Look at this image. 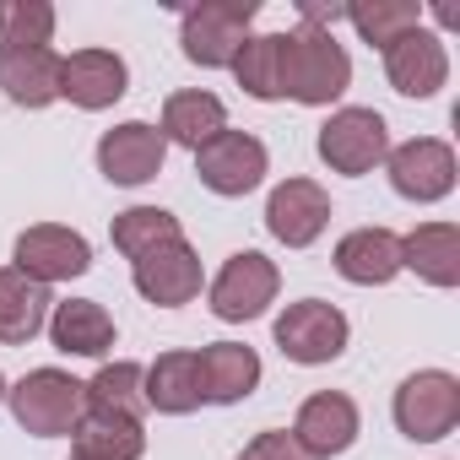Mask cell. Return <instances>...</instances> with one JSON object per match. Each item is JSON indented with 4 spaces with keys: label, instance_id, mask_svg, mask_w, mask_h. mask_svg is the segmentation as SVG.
<instances>
[{
    "label": "cell",
    "instance_id": "cell-1",
    "mask_svg": "<svg viewBox=\"0 0 460 460\" xmlns=\"http://www.w3.org/2000/svg\"><path fill=\"white\" fill-rule=\"evenodd\" d=\"M347 82H352V60L336 44V33L304 28V22L282 33V98L304 109H325L347 93Z\"/></svg>",
    "mask_w": 460,
    "mask_h": 460
},
{
    "label": "cell",
    "instance_id": "cell-2",
    "mask_svg": "<svg viewBox=\"0 0 460 460\" xmlns=\"http://www.w3.org/2000/svg\"><path fill=\"white\" fill-rule=\"evenodd\" d=\"M6 401H12L17 428L33 433V438H60V433L71 438V428H76L82 411H87L82 379H71L66 368H33V374H22V379L6 390Z\"/></svg>",
    "mask_w": 460,
    "mask_h": 460
},
{
    "label": "cell",
    "instance_id": "cell-3",
    "mask_svg": "<svg viewBox=\"0 0 460 460\" xmlns=\"http://www.w3.org/2000/svg\"><path fill=\"white\" fill-rule=\"evenodd\" d=\"M255 12H261L255 0H200V6H190L184 22H179L184 60H190V66H206V71L234 66V55H239L244 39H250Z\"/></svg>",
    "mask_w": 460,
    "mask_h": 460
},
{
    "label": "cell",
    "instance_id": "cell-4",
    "mask_svg": "<svg viewBox=\"0 0 460 460\" xmlns=\"http://www.w3.org/2000/svg\"><path fill=\"white\" fill-rule=\"evenodd\" d=\"M395 428L411 444H438L460 428V379L444 368H422L395 390Z\"/></svg>",
    "mask_w": 460,
    "mask_h": 460
},
{
    "label": "cell",
    "instance_id": "cell-5",
    "mask_svg": "<svg viewBox=\"0 0 460 460\" xmlns=\"http://www.w3.org/2000/svg\"><path fill=\"white\" fill-rule=\"evenodd\" d=\"M347 314L325 298H298L277 314V347L288 363H304V368H320V363H336L347 352Z\"/></svg>",
    "mask_w": 460,
    "mask_h": 460
},
{
    "label": "cell",
    "instance_id": "cell-6",
    "mask_svg": "<svg viewBox=\"0 0 460 460\" xmlns=\"http://www.w3.org/2000/svg\"><path fill=\"white\" fill-rule=\"evenodd\" d=\"M277 288H282V271L261 250H239V255H227L222 271L211 277V314L227 320V325L261 320L277 304Z\"/></svg>",
    "mask_w": 460,
    "mask_h": 460
},
{
    "label": "cell",
    "instance_id": "cell-7",
    "mask_svg": "<svg viewBox=\"0 0 460 460\" xmlns=\"http://www.w3.org/2000/svg\"><path fill=\"white\" fill-rule=\"evenodd\" d=\"M390 157V125L385 114L374 109H336L325 125H320V163L331 173H374L379 163Z\"/></svg>",
    "mask_w": 460,
    "mask_h": 460
},
{
    "label": "cell",
    "instance_id": "cell-8",
    "mask_svg": "<svg viewBox=\"0 0 460 460\" xmlns=\"http://www.w3.org/2000/svg\"><path fill=\"white\" fill-rule=\"evenodd\" d=\"M271 168V152L266 141H255L250 130H217L206 146H195V173L211 195H227V200H239L250 190H261Z\"/></svg>",
    "mask_w": 460,
    "mask_h": 460
},
{
    "label": "cell",
    "instance_id": "cell-9",
    "mask_svg": "<svg viewBox=\"0 0 460 460\" xmlns=\"http://www.w3.org/2000/svg\"><path fill=\"white\" fill-rule=\"evenodd\" d=\"M12 266L44 288L55 282H71V277H87L93 271V244L76 234V227H60V222H39L17 239L12 250Z\"/></svg>",
    "mask_w": 460,
    "mask_h": 460
},
{
    "label": "cell",
    "instance_id": "cell-10",
    "mask_svg": "<svg viewBox=\"0 0 460 460\" xmlns=\"http://www.w3.org/2000/svg\"><path fill=\"white\" fill-rule=\"evenodd\" d=\"M385 168H390L395 195L417 200V206H433L455 190V146L438 141V136H411V141L390 146Z\"/></svg>",
    "mask_w": 460,
    "mask_h": 460
},
{
    "label": "cell",
    "instance_id": "cell-11",
    "mask_svg": "<svg viewBox=\"0 0 460 460\" xmlns=\"http://www.w3.org/2000/svg\"><path fill=\"white\" fill-rule=\"evenodd\" d=\"M163 163H168V141H163V130L146 125V119H125V125H114V130L98 136V173H103L109 184L136 190V184L157 179Z\"/></svg>",
    "mask_w": 460,
    "mask_h": 460
},
{
    "label": "cell",
    "instance_id": "cell-12",
    "mask_svg": "<svg viewBox=\"0 0 460 460\" xmlns=\"http://www.w3.org/2000/svg\"><path fill=\"white\" fill-rule=\"evenodd\" d=\"M266 227H271L277 244L309 250L325 227H331V195H325L314 179H288V184H277L271 200H266Z\"/></svg>",
    "mask_w": 460,
    "mask_h": 460
},
{
    "label": "cell",
    "instance_id": "cell-13",
    "mask_svg": "<svg viewBox=\"0 0 460 460\" xmlns=\"http://www.w3.org/2000/svg\"><path fill=\"white\" fill-rule=\"evenodd\" d=\"M130 277H136V293L146 304L179 309V304H190L200 293V255L184 239H173V244H157L141 261H130Z\"/></svg>",
    "mask_w": 460,
    "mask_h": 460
},
{
    "label": "cell",
    "instance_id": "cell-14",
    "mask_svg": "<svg viewBox=\"0 0 460 460\" xmlns=\"http://www.w3.org/2000/svg\"><path fill=\"white\" fill-rule=\"evenodd\" d=\"M358 428H363V417H358L352 395H341V390H314V395L298 406V417H293V438H298L314 460L347 455V449L358 444Z\"/></svg>",
    "mask_w": 460,
    "mask_h": 460
},
{
    "label": "cell",
    "instance_id": "cell-15",
    "mask_svg": "<svg viewBox=\"0 0 460 460\" xmlns=\"http://www.w3.org/2000/svg\"><path fill=\"white\" fill-rule=\"evenodd\" d=\"M130 93V71L114 49H76L71 60H60V98L98 114V109H114L119 98Z\"/></svg>",
    "mask_w": 460,
    "mask_h": 460
},
{
    "label": "cell",
    "instance_id": "cell-16",
    "mask_svg": "<svg viewBox=\"0 0 460 460\" xmlns=\"http://www.w3.org/2000/svg\"><path fill=\"white\" fill-rule=\"evenodd\" d=\"M385 76L401 98H433L444 82H449V55H444V39L428 33V28H411L406 39H395L385 49Z\"/></svg>",
    "mask_w": 460,
    "mask_h": 460
},
{
    "label": "cell",
    "instance_id": "cell-17",
    "mask_svg": "<svg viewBox=\"0 0 460 460\" xmlns=\"http://www.w3.org/2000/svg\"><path fill=\"white\" fill-rule=\"evenodd\" d=\"M200 358V395L211 406H239L261 385V352L244 341H211L195 352Z\"/></svg>",
    "mask_w": 460,
    "mask_h": 460
},
{
    "label": "cell",
    "instance_id": "cell-18",
    "mask_svg": "<svg viewBox=\"0 0 460 460\" xmlns=\"http://www.w3.org/2000/svg\"><path fill=\"white\" fill-rule=\"evenodd\" d=\"M336 271L352 288H385L401 277V234L390 227H352L336 244Z\"/></svg>",
    "mask_w": 460,
    "mask_h": 460
},
{
    "label": "cell",
    "instance_id": "cell-19",
    "mask_svg": "<svg viewBox=\"0 0 460 460\" xmlns=\"http://www.w3.org/2000/svg\"><path fill=\"white\" fill-rule=\"evenodd\" d=\"M49 288L22 277L17 266H0V347H28L49 325Z\"/></svg>",
    "mask_w": 460,
    "mask_h": 460
},
{
    "label": "cell",
    "instance_id": "cell-20",
    "mask_svg": "<svg viewBox=\"0 0 460 460\" xmlns=\"http://www.w3.org/2000/svg\"><path fill=\"white\" fill-rule=\"evenodd\" d=\"M401 271H417L428 288H460V227L422 222L401 239Z\"/></svg>",
    "mask_w": 460,
    "mask_h": 460
},
{
    "label": "cell",
    "instance_id": "cell-21",
    "mask_svg": "<svg viewBox=\"0 0 460 460\" xmlns=\"http://www.w3.org/2000/svg\"><path fill=\"white\" fill-rule=\"evenodd\" d=\"M49 341L66 358H103L114 347V320L98 298H66L49 309Z\"/></svg>",
    "mask_w": 460,
    "mask_h": 460
},
{
    "label": "cell",
    "instance_id": "cell-22",
    "mask_svg": "<svg viewBox=\"0 0 460 460\" xmlns=\"http://www.w3.org/2000/svg\"><path fill=\"white\" fill-rule=\"evenodd\" d=\"M141 455H146V433L136 417L82 411V422L71 428V460H141Z\"/></svg>",
    "mask_w": 460,
    "mask_h": 460
},
{
    "label": "cell",
    "instance_id": "cell-23",
    "mask_svg": "<svg viewBox=\"0 0 460 460\" xmlns=\"http://www.w3.org/2000/svg\"><path fill=\"white\" fill-rule=\"evenodd\" d=\"M0 93H6L17 109H49L60 98V55L55 49L0 55Z\"/></svg>",
    "mask_w": 460,
    "mask_h": 460
},
{
    "label": "cell",
    "instance_id": "cell-24",
    "mask_svg": "<svg viewBox=\"0 0 460 460\" xmlns=\"http://www.w3.org/2000/svg\"><path fill=\"white\" fill-rule=\"evenodd\" d=\"M163 141L168 146H206L217 130H227V109H222V98L217 93H200V87H190V93H168V103H163Z\"/></svg>",
    "mask_w": 460,
    "mask_h": 460
},
{
    "label": "cell",
    "instance_id": "cell-25",
    "mask_svg": "<svg viewBox=\"0 0 460 460\" xmlns=\"http://www.w3.org/2000/svg\"><path fill=\"white\" fill-rule=\"evenodd\" d=\"M200 358L195 352H163L146 368V406H157L163 417H190L200 406Z\"/></svg>",
    "mask_w": 460,
    "mask_h": 460
},
{
    "label": "cell",
    "instance_id": "cell-26",
    "mask_svg": "<svg viewBox=\"0 0 460 460\" xmlns=\"http://www.w3.org/2000/svg\"><path fill=\"white\" fill-rule=\"evenodd\" d=\"M82 395H87V411H114V417H136L141 422V411H146V368L141 363H103L87 385H82Z\"/></svg>",
    "mask_w": 460,
    "mask_h": 460
},
{
    "label": "cell",
    "instance_id": "cell-27",
    "mask_svg": "<svg viewBox=\"0 0 460 460\" xmlns=\"http://www.w3.org/2000/svg\"><path fill=\"white\" fill-rule=\"evenodd\" d=\"M109 239H114V250H119V255L141 261L146 250L184 239V227H179V217H173V211H163V206H130V211H119V217H114Z\"/></svg>",
    "mask_w": 460,
    "mask_h": 460
},
{
    "label": "cell",
    "instance_id": "cell-28",
    "mask_svg": "<svg viewBox=\"0 0 460 460\" xmlns=\"http://www.w3.org/2000/svg\"><path fill=\"white\" fill-rule=\"evenodd\" d=\"M234 76L250 98L277 103L282 98V33H250L244 49L234 55Z\"/></svg>",
    "mask_w": 460,
    "mask_h": 460
},
{
    "label": "cell",
    "instance_id": "cell-29",
    "mask_svg": "<svg viewBox=\"0 0 460 460\" xmlns=\"http://www.w3.org/2000/svg\"><path fill=\"white\" fill-rule=\"evenodd\" d=\"M341 12L374 49H390L395 39L422 28V6H411V0H363V6H341Z\"/></svg>",
    "mask_w": 460,
    "mask_h": 460
},
{
    "label": "cell",
    "instance_id": "cell-30",
    "mask_svg": "<svg viewBox=\"0 0 460 460\" xmlns=\"http://www.w3.org/2000/svg\"><path fill=\"white\" fill-rule=\"evenodd\" d=\"M49 39H55V6L49 0H0V55L49 49Z\"/></svg>",
    "mask_w": 460,
    "mask_h": 460
},
{
    "label": "cell",
    "instance_id": "cell-31",
    "mask_svg": "<svg viewBox=\"0 0 460 460\" xmlns=\"http://www.w3.org/2000/svg\"><path fill=\"white\" fill-rule=\"evenodd\" d=\"M239 460H314L293 433H282V428H271V433H261V438H250L244 449H239Z\"/></svg>",
    "mask_w": 460,
    "mask_h": 460
},
{
    "label": "cell",
    "instance_id": "cell-32",
    "mask_svg": "<svg viewBox=\"0 0 460 460\" xmlns=\"http://www.w3.org/2000/svg\"><path fill=\"white\" fill-rule=\"evenodd\" d=\"M6 390H12V385H6V374H0V401H6Z\"/></svg>",
    "mask_w": 460,
    "mask_h": 460
}]
</instances>
